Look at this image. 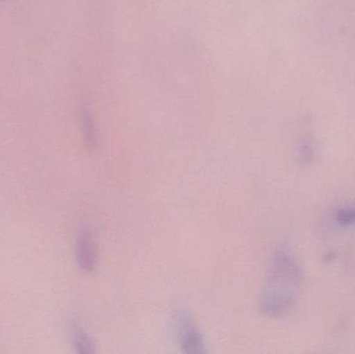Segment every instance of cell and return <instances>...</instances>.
<instances>
[{
	"mask_svg": "<svg viewBox=\"0 0 355 354\" xmlns=\"http://www.w3.org/2000/svg\"><path fill=\"white\" fill-rule=\"evenodd\" d=\"M76 260L79 268L85 272L96 269L98 263V247L93 234L89 230L79 234L76 243Z\"/></svg>",
	"mask_w": 355,
	"mask_h": 354,
	"instance_id": "3",
	"label": "cell"
},
{
	"mask_svg": "<svg viewBox=\"0 0 355 354\" xmlns=\"http://www.w3.org/2000/svg\"><path fill=\"white\" fill-rule=\"evenodd\" d=\"M302 282V269L295 256L288 249H277L259 297L261 315L277 319L289 314L297 301Z\"/></svg>",
	"mask_w": 355,
	"mask_h": 354,
	"instance_id": "1",
	"label": "cell"
},
{
	"mask_svg": "<svg viewBox=\"0 0 355 354\" xmlns=\"http://www.w3.org/2000/svg\"><path fill=\"white\" fill-rule=\"evenodd\" d=\"M0 1H4V0H0Z\"/></svg>",
	"mask_w": 355,
	"mask_h": 354,
	"instance_id": "7",
	"label": "cell"
},
{
	"mask_svg": "<svg viewBox=\"0 0 355 354\" xmlns=\"http://www.w3.org/2000/svg\"><path fill=\"white\" fill-rule=\"evenodd\" d=\"M175 326L179 339L180 347L186 353H206V345L200 328L190 312L178 309L175 312Z\"/></svg>",
	"mask_w": 355,
	"mask_h": 354,
	"instance_id": "2",
	"label": "cell"
},
{
	"mask_svg": "<svg viewBox=\"0 0 355 354\" xmlns=\"http://www.w3.org/2000/svg\"><path fill=\"white\" fill-rule=\"evenodd\" d=\"M336 222L342 227H349L355 224V206L340 208L336 212Z\"/></svg>",
	"mask_w": 355,
	"mask_h": 354,
	"instance_id": "5",
	"label": "cell"
},
{
	"mask_svg": "<svg viewBox=\"0 0 355 354\" xmlns=\"http://www.w3.org/2000/svg\"><path fill=\"white\" fill-rule=\"evenodd\" d=\"M83 136L87 147L94 148L96 145V132L94 128L93 122L87 114H85L83 118Z\"/></svg>",
	"mask_w": 355,
	"mask_h": 354,
	"instance_id": "6",
	"label": "cell"
},
{
	"mask_svg": "<svg viewBox=\"0 0 355 354\" xmlns=\"http://www.w3.org/2000/svg\"><path fill=\"white\" fill-rule=\"evenodd\" d=\"M72 330L73 344L79 353H94L96 351L95 343L87 332L77 324L71 326Z\"/></svg>",
	"mask_w": 355,
	"mask_h": 354,
	"instance_id": "4",
	"label": "cell"
}]
</instances>
